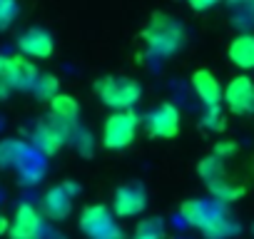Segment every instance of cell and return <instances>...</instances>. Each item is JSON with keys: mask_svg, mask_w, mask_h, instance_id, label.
Listing matches in <instances>:
<instances>
[{"mask_svg": "<svg viewBox=\"0 0 254 239\" xmlns=\"http://www.w3.org/2000/svg\"><path fill=\"white\" fill-rule=\"evenodd\" d=\"M33 92L43 100H53L60 92V82H58L55 75H38V80L33 85Z\"/></svg>", "mask_w": 254, "mask_h": 239, "instance_id": "ffe728a7", "label": "cell"}, {"mask_svg": "<svg viewBox=\"0 0 254 239\" xmlns=\"http://www.w3.org/2000/svg\"><path fill=\"white\" fill-rule=\"evenodd\" d=\"M145 207H147V192L142 184L130 182V184H122L115 189V197H112L115 217H137L145 212Z\"/></svg>", "mask_w": 254, "mask_h": 239, "instance_id": "8fae6325", "label": "cell"}, {"mask_svg": "<svg viewBox=\"0 0 254 239\" xmlns=\"http://www.w3.org/2000/svg\"><path fill=\"white\" fill-rule=\"evenodd\" d=\"M50 115L58 117L60 122L75 127L77 117H80V105H77V100H75L72 95H67V92H58V95L50 100Z\"/></svg>", "mask_w": 254, "mask_h": 239, "instance_id": "2e32d148", "label": "cell"}, {"mask_svg": "<svg viewBox=\"0 0 254 239\" xmlns=\"http://www.w3.org/2000/svg\"><path fill=\"white\" fill-rule=\"evenodd\" d=\"M197 172H199V177L204 179V184H207L212 199H217V202H222V204H232V202L242 199L244 192H247L244 184H239V182H234V179L229 177L227 162L219 160V157H214V155L204 157V160L197 165Z\"/></svg>", "mask_w": 254, "mask_h": 239, "instance_id": "3957f363", "label": "cell"}, {"mask_svg": "<svg viewBox=\"0 0 254 239\" xmlns=\"http://www.w3.org/2000/svg\"><path fill=\"white\" fill-rule=\"evenodd\" d=\"M70 137H72V127L60 122L53 115L45 117V120H38V125L33 127V135H30L33 145L45 155H55Z\"/></svg>", "mask_w": 254, "mask_h": 239, "instance_id": "52a82bcc", "label": "cell"}, {"mask_svg": "<svg viewBox=\"0 0 254 239\" xmlns=\"http://www.w3.org/2000/svg\"><path fill=\"white\" fill-rule=\"evenodd\" d=\"M180 214L187 224L197 227L204 239H232L239 234V222L229 214L227 204L217 199H187L180 204Z\"/></svg>", "mask_w": 254, "mask_h": 239, "instance_id": "6da1fadb", "label": "cell"}, {"mask_svg": "<svg viewBox=\"0 0 254 239\" xmlns=\"http://www.w3.org/2000/svg\"><path fill=\"white\" fill-rule=\"evenodd\" d=\"M18 0H0V30H8L18 18Z\"/></svg>", "mask_w": 254, "mask_h": 239, "instance_id": "7402d4cb", "label": "cell"}, {"mask_svg": "<svg viewBox=\"0 0 254 239\" xmlns=\"http://www.w3.org/2000/svg\"><path fill=\"white\" fill-rule=\"evenodd\" d=\"M132 239H165V227L157 217H150V219H142L135 232H132Z\"/></svg>", "mask_w": 254, "mask_h": 239, "instance_id": "d6986e66", "label": "cell"}, {"mask_svg": "<svg viewBox=\"0 0 254 239\" xmlns=\"http://www.w3.org/2000/svg\"><path fill=\"white\" fill-rule=\"evenodd\" d=\"M53 38L48 30H40V28H30L25 30L20 38H18V50L25 55V58H33V60H45L53 55Z\"/></svg>", "mask_w": 254, "mask_h": 239, "instance_id": "4fadbf2b", "label": "cell"}, {"mask_svg": "<svg viewBox=\"0 0 254 239\" xmlns=\"http://www.w3.org/2000/svg\"><path fill=\"white\" fill-rule=\"evenodd\" d=\"M8 227H10V219L0 217V234H5V232H8Z\"/></svg>", "mask_w": 254, "mask_h": 239, "instance_id": "d4e9b609", "label": "cell"}, {"mask_svg": "<svg viewBox=\"0 0 254 239\" xmlns=\"http://www.w3.org/2000/svg\"><path fill=\"white\" fill-rule=\"evenodd\" d=\"M43 234V214L38 207L23 202L18 204L10 227H8V237L10 239H40Z\"/></svg>", "mask_w": 254, "mask_h": 239, "instance_id": "30bf717a", "label": "cell"}, {"mask_svg": "<svg viewBox=\"0 0 254 239\" xmlns=\"http://www.w3.org/2000/svg\"><path fill=\"white\" fill-rule=\"evenodd\" d=\"M80 229L90 239H122V234L115 224V214L105 204L85 207L80 214Z\"/></svg>", "mask_w": 254, "mask_h": 239, "instance_id": "8992f818", "label": "cell"}, {"mask_svg": "<svg viewBox=\"0 0 254 239\" xmlns=\"http://www.w3.org/2000/svg\"><path fill=\"white\" fill-rule=\"evenodd\" d=\"M222 0H187V5L194 10V13H207L212 8H217Z\"/></svg>", "mask_w": 254, "mask_h": 239, "instance_id": "cb8c5ba5", "label": "cell"}, {"mask_svg": "<svg viewBox=\"0 0 254 239\" xmlns=\"http://www.w3.org/2000/svg\"><path fill=\"white\" fill-rule=\"evenodd\" d=\"M142 38H145V43H147V48H150L152 55H157V58H172L185 45V28L170 13H155L150 18L147 28L142 30Z\"/></svg>", "mask_w": 254, "mask_h": 239, "instance_id": "7a4b0ae2", "label": "cell"}, {"mask_svg": "<svg viewBox=\"0 0 254 239\" xmlns=\"http://www.w3.org/2000/svg\"><path fill=\"white\" fill-rule=\"evenodd\" d=\"M202 127H204V130H209V132H222V130L227 127L224 115H222V107L204 110V115H202Z\"/></svg>", "mask_w": 254, "mask_h": 239, "instance_id": "44dd1931", "label": "cell"}, {"mask_svg": "<svg viewBox=\"0 0 254 239\" xmlns=\"http://www.w3.org/2000/svg\"><path fill=\"white\" fill-rule=\"evenodd\" d=\"M237 152H239V145H237L234 140H219V142L212 147V155H214V157H219V160H224V162H227V160H232Z\"/></svg>", "mask_w": 254, "mask_h": 239, "instance_id": "603a6c76", "label": "cell"}, {"mask_svg": "<svg viewBox=\"0 0 254 239\" xmlns=\"http://www.w3.org/2000/svg\"><path fill=\"white\" fill-rule=\"evenodd\" d=\"M232 23L244 30V33H254V0H224Z\"/></svg>", "mask_w": 254, "mask_h": 239, "instance_id": "e0dca14e", "label": "cell"}, {"mask_svg": "<svg viewBox=\"0 0 254 239\" xmlns=\"http://www.w3.org/2000/svg\"><path fill=\"white\" fill-rule=\"evenodd\" d=\"M25 157V145L20 140H0V167H13L20 165V160Z\"/></svg>", "mask_w": 254, "mask_h": 239, "instance_id": "ac0fdd59", "label": "cell"}, {"mask_svg": "<svg viewBox=\"0 0 254 239\" xmlns=\"http://www.w3.org/2000/svg\"><path fill=\"white\" fill-rule=\"evenodd\" d=\"M252 239H254V224H252Z\"/></svg>", "mask_w": 254, "mask_h": 239, "instance_id": "484cf974", "label": "cell"}, {"mask_svg": "<svg viewBox=\"0 0 254 239\" xmlns=\"http://www.w3.org/2000/svg\"><path fill=\"white\" fill-rule=\"evenodd\" d=\"M77 192H80V187L75 182H63V184L53 187L43 199V212L50 219H65L72 212V197Z\"/></svg>", "mask_w": 254, "mask_h": 239, "instance_id": "7c38bea8", "label": "cell"}, {"mask_svg": "<svg viewBox=\"0 0 254 239\" xmlns=\"http://www.w3.org/2000/svg\"><path fill=\"white\" fill-rule=\"evenodd\" d=\"M140 115L132 110H120L112 112L105 125H102V145L107 150H125L130 147L137 137V127H140Z\"/></svg>", "mask_w": 254, "mask_h": 239, "instance_id": "5b68a950", "label": "cell"}, {"mask_svg": "<svg viewBox=\"0 0 254 239\" xmlns=\"http://www.w3.org/2000/svg\"><path fill=\"white\" fill-rule=\"evenodd\" d=\"M192 90L204 105V110L222 105V85L209 70H194L192 72Z\"/></svg>", "mask_w": 254, "mask_h": 239, "instance_id": "5bb4252c", "label": "cell"}, {"mask_svg": "<svg viewBox=\"0 0 254 239\" xmlns=\"http://www.w3.org/2000/svg\"><path fill=\"white\" fill-rule=\"evenodd\" d=\"M222 102L232 115H254V82L247 75H237L222 90Z\"/></svg>", "mask_w": 254, "mask_h": 239, "instance_id": "9c48e42d", "label": "cell"}, {"mask_svg": "<svg viewBox=\"0 0 254 239\" xmlns=\"http://www.w3.org/2000/svg\"><path fill=\"white\" fill-rule=\"evenodd\" d=\"M142 122H145V130H147L150 137L172 140L180 132V110L172 102H162L142 117Z\"/></svg>", "mask_w": 254, "mask_h": 239, "instance_id": "ba28073f", "label": "cell"}, {"mask_svg": "<svg viewBox=\"0 0 254 239\" xmlns=\"http://www.w3.org/2000/svg\"><path fill=\"white\" fill-rule=\"evenodd\" d=\"M95 92L115 112L132 110L140 102V97H142V87H140L137 80H132V77H117V75H107V77L97 80Z\"/></svg>", "mask_w": 254, "mask_h": 239, "instance_id": "277c9868", "label": "cell"}, {"mask_svg": "<svg viewBox=\"0 0 254 239\" xmlns=\"http://www.w3.org/2000/svg\"><path fill=\"white\" fill-rule=\"evenodd\" d=\"M227 58L242 70H254V33H239L229 43Z\"/></svg>", "mask_w": 254, "mask_h": 239, "instance_id": "9a60e30c", "label": "cell"}]
</instances>
